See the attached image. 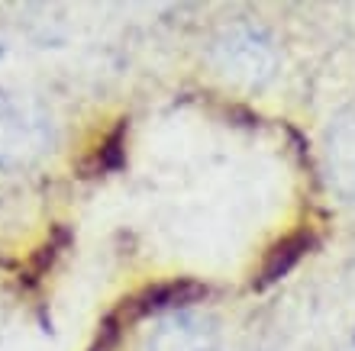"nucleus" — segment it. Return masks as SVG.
Wrapping results in <instances>:
<instances>
[{
    "instance_id": "nucleus-1",
    "label": "nucleus",
    "mask_w": 355,
    "mask_h": 351,
    "mask_svg": "<svg viewBox=\"0 0 355 351\" xmlns=\"http://www.w3.org/2000/svg\"><path fill=\"white\" fill-rule=\"evenodd\" d=\"M55 139L52 116L26 93L0 91V171L36 165Z\"/></svg>"
},
{
    "instance_id": "nucleus-2",
    "label": "nucleus",
    "mask_w": 355,
    "mask_h": 351,
    "mask_svg": "<svg viewBox=\"0 0 355 351\" xmlns=\"http://www.w3.org/2000/svg\"><path fill=\"white\" fill-rule=\"evenodd\" d=\"M271 62L275 58H271L268 42L252 29H233L226 39L216 42V65L233 81L259 84L271 74Z\"/></svg>"
},
{
    "instance_id": "nucleus-3",
    "label": "nucleus",
    "mask_w": 355,
    "mask_h": 351,
    "mask_svg": "<svg viewBox=\"0 0 355 351\" xmlns=\"http://www.w3.org/2000/svg\"><path fill=\"white\" fill-rule=\"evenodd\" d=\"M149 351H214V332L194 316H168L162 319L149 339Z\"/></svg>"
},
{
    "instance_id": "nucleus-4",
    "label": "nucleus",
    "mask_w": 355,
    "mask_h": 351,
    "mask_svg": "<svg viewBox=\"0 0 355 351\" xmlns=\"http://www.w3.org/2000/svg\"><path fill=\"white\" fill-rule=\"evenodd\" d=\"M313 232H297V235H291V239H284L278 245V249L268 255V261H265V268H262V280H259V287L271 284V280H281L284 274H288L294 264H297L300 258H304V251L313 249Z\"/></svg>"
},
{
    "instance_id": "nucleus-5",
    "label": "nucleus",
    "mask_w": 355,
    "mask_h": 351,
    "mask_svg": "<svg viewBox=\"0 0 355 351\" xmlns=\"http://www.w3.org/2000/svg\"><path fill=\"white\" fill-rule=\"evenodd\" d=\"M0 52H3V48H0Z\"/></svg>"
}]
</instances>
